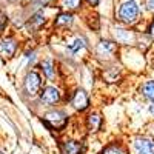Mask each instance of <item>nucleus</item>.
<instances>
[{
    "instance_id": "15",
    "label": "nucleus",
    "mask_w": 154,
    "mask_h": 154,
    "mask_svg": "<svg viewBox=\"0 0 154 154\" xmlns=\"http://www.w3.org/2000/svg\"><path fill=\"white\" fill-rule=\"evenodd\" d=\"M100 154H128V151L122 145H119V143H111V145H108L103 151H102Z\"/></svg>"
},
{
    "instance_id": "6",
    "label": "nucleus",
    "mask_w": 154,
    "mask_h": 154,
    "mask_svg": "<svg viewBox=\"0 0 154 154\" xmlns=\"http://www.w3.org/2000/svg\"><path fill=\"white\" fill-rule=\"evenodd\" d=\"M59 148H60V152H62V154H83V151H85L83 142L72 140V139L62 140L60 145H59Z\"/></svg>"
},
{
    "instance_id": "8",
    "label": "nucleus",
    "mask_w": 154,
    "mask_h": 154,
    "mask_svg": "<svg viewBox=\"0 0 154 154\" xmlns=\"http://www.w3.org/2000/svg\"><path fill=\"white\" fill-rule=\"evenodd\" d=\"M16 49H17V43L14 38H5V40L0 42V57H12L16 54Z\"/></svg>"
},
{
    "instance_id": "25",
    "label": "nucleus",
    "mask_w": 154,
    "mask_h": 154,
    "mask_svg": "<svg viewBox=\"0 0 154 154\" xmlns=\"http://www.w3.org/2000/svg\"><path fill=\"white\" fill-rule=\"evenodd\" d=\"M0 154H3V152H0Z\"/></svg>"
},
{
    "instance_id": "11",
    "label": "nucleus",
    "mask_w": 154,
    "mask_h": 154,
    "mask_svg": "<svg viewBox=\"0 0 154 154\" xmlns=\"http://www.w3.org/2000/svg\"><path fill=\"white\" fill-rule=\"evenodd\" d=\"M72 14L71 12H60V14L56 17V20H54V25L57 28H69L71 25H72Z\"/></svg>"
},
{
    "instance_id": "9",
    "label": "nucleus",
    "mask_w": 154,
    "mask_h": 154,
    "mask_svg": "<svg viewBox=\"0 0 154 154\" xmlns=\"http://www.w3.org/2000/svg\"><path fill=\"white\" fill-rule=\"evenodd\" d=\"M116 51V43L114 42H109V40H102L97 48H96V53L99 57H105V59H109Z\"/></svg>"
},
{
    "instance_id": "13",
    "label": "nucleus",
    "mask_w": 154,
    "mask_h": 154,
    "mask_svg": "<svg viewBox=\"0 0 154 154\" xmlns=\"http://www.w3.org/2000/svg\"><path fill=\"white\" fill-rule=\"evenodd\" d=\"M42 71H43V75L46 79H53L54 77V72H56V68H54V60L53 59H45L42 62Z\"/></svg>"
},
{
    "instance_id": "5",
    "label": "nucleus",
    "mask_w": 154,
    "mask_h": 154,
    "mask_svg": "<svg viewBox=\"0 0 154 154\" xmlns=\"http://www.w3.org/2000/svg\"><path fill=\"white\" fill-rule=\"evenodd\" d=\"M134 154H154V139L137 137L133 142Z\"/></svg>"
},
{
    "instance_id": "22",
    "label": "nucleus",
    "mask_w": 154,
    "mask_h": 154,
    "mask_svg": "<svg viewBox=\"0 0 154 154\" xmlns=\"http://www.w3.org/2000/svg\"><path fill=\"white\" fill-rule=\"evenodd\" d=\"M149 112H151V114H152V116H154V103H152V105H151V106H149Z\"/></svg>"
},
{
    "instance_id": "10",
    "label": "nucleus",
    "mask_w": 154,
    "mask_h": 154,
    "mask_svg": "<svg viewBox=\"0 0 154 154\" xmlns=\"http://www.w3.org/2000/svg\"><path fill=\"white\" fill-rule=\"evenodd\" d=\"M100 126H102V116L100 114L93 112V114H89L88 117H86V128H88L89 133L99 131Z\"/></svg>"
},
{
    "instance_id": "7",
    "label": "nucleus",
    "mask_w": 154,
    "mask_h": 154,
    "mask_svg": "<svg viewBox=\"0 0 154 154\" xmlns=\"http://www.w3.org/2000/svg\"><path fill=\"white\" fill-rule=\"evenodd\" d=\"M71 105L77 111H85L89 108V97L85 89H77L71 97Z\"/></svg>"
},
{
    "instance_id": "17",
    "label": "nucleus",
    "mask_w": 154,
    "mask_h": 154,
    "mask_svg": "<svg viewBox=\"0 0 154 154\" xmlns=\"http://www.w3.org/2000/svg\"><path fill=\"white\" fill-rule=\"evenodd\" d=\"M62 5H63V8H66L68 11H74V9L80 8L82 0H62Z\"/></svg>"
},
{
    "instance_id": "2",
    "label": "nucleus",
    "mask_w": 154,
    "mask_h": 154,
    "mask_svg": "<svg viewBox=\"0 0 154 154\" xmlns=\"http://www.w3.org/2000/svg\"><path fill=\"white\" fill-rule=\"evenodd\" d=\"M140 17V6L136 0H125L119 8V20L126 23V25H133L139 20Z\"/></svg>"
},
{
    "instance_id": "1",
    "label": "nucleus",
    "mask_w": 154,
    "mask_h": 154,
    "mask_svg": "<svg viewBox=\"0 0 154 154\" xmlns=\"http://www.w3.org/2000/svg\"><path fill=\"white\" fill-rule=\"evenodd\" d=\"M68 114L62 109H51L45 112L43 116V123L49 128V130H56V131H63L65 126L68 125Z\"/></svg>"
},
{
    "instance_id": "12",
    "label": "nucleus",
    "mask_w": 154,
    "mask_h": 154,
    "mask_svg": "<svg viewBox=\"0 0 154 154\" xmlns=\"http://www.w3.org/2000/svg\"><path fill=\"white\" fill-rule=\"evenodd\" d=\"M140 93L148 102L154 103V80H146L140 88Z\"/></svg>"
},
{
    "instance_id": "20",
    "label": "nucleus",
    "mask_w": 154,
    "mask_h": 154,
    "mask_svg": "<svg viewBox=\"0 0 154 154\" xmlns=\"http://www.w3.org/2000/svg\"><path fill=\"white\" fill-rule=\"evenodd\" d=\"M146 6L154 11V0H146Z\"/></svg>"
},
{
    "instance_id": "18",
    "label": "nucleus",
    "mask_w": 154,
    "mask_h": 154,
    "mask_svg": "<svg viewBox=\"0 0 154 154\" xmlns=\"http://www.w3.org/2000/svg\"><path fill=\"white\" fill-rule=\"evenodd\" d=\"M6 25H8V16L5 14V12H0V32H3Z\"/></svg>"
},
{
    "instance_id": "3",
    "label": "nucleus",
    "mask_w": 154,
    "mask_h": 154,
    "mask_svg": "<svg viewBox=\"0 0 154 154\" xmlns=\"http://www.w3.org/2000/svg\"><path fill=\"white\" fill-rule=\"evenodd\" d=\"M42 88V77L35 71H28V74L23 79V93L28 97H35L40 93Z\"/></svg>"
},
{
    "instance_id": "19",
    "label": "nucleus",
    "mask_w": 154,
    "mask_h": 154,
    "mask_svg": "<svg viewBox=\"0 0 154 154\" xmlns=\"http://www.w3.org/2000/svg\"><path fill=\"white\" fill-rule=\"evenodd\" d=\"M148 34L151 35V38H154V20L151 22V25H149V28H148Z\"/></svg>"
},
{
    "instance_id": "24",
    "label": "nucleus",
    "mask_w": 154,
    "mask_h": 154,
    "mask_svg": "<svg viewBox=\"0 0 154 154\" xmlns=\"http://www.w3.org/2000/svg\"><path fill=\"white\" fill-rule=\"evenodd\" d=\"M11 2H14V0H11Z\"/></svg>"
},
{
    "instance_id": "21",
    "label": "nucleus",
    "mask_w": 154,
    "mask_h": 154,
    "mask_svg": "<svg viewBox=\"0 0 154 154\" xmlns=\"http://www.w3.org/2000/svg\"><path fill=\"white\" fill-rule=\"evenodd\" d=\"M86 2H88V5L96 6V5H99V2H100V0H86Z\"/></svg>"
},
{
    "instance_id": "16",
    "label": "nucleus",
    "mask_w": 154,
    "mask_h": 154,
    "mask_svg": "<svg viewBox=\"0 0 154 154\" xmlns=\"http://www.w3.org/2000/svg\"><path fill=\"white\" fill-rule=\"evenodd\" d=\"M68 48H69V51H71L72 54H75L77 51H80V49H83V48H85V42H83V38L77 37L72 43H69V45H68Z\"/></svg>"
},
{
    "instance_id": "4",
    "label": "nucleus",
    "mask_w": 154,
    "mask_h": 154,
    "mask_svg": "<svg viewBox=\"0 0 154 154\" xmlns=\"http://www.w3.org/2000/svg\"><path fill=\"white\" fill-rule=\"evenodd\" d=\"M62 99V93L59 91V88L56 86H45L43 89H40V93H38V102L43 105V106H56Z\"/></svg>"
},
{
    "instance_id": "14",
    "label": "nucleus",
    "mask_w": 154,
    "mask_h": 154,
    "mask_svg": "<svg viewBox=\"0 0 154 154\" xmlns=\"http://www.w3.org/2000/svg\"><path fill=\"white\" fill-rule=\"evenodd\" d=\"M43 23H45V14H43V11H37L35 14L31 17V20H29L28 25H29L31 29H38Z\"/></svg>"
},
{
    "instance_id": "23",
    "label": "nucleus",
    "mask_w": 154,
    "mask_h": 154,
    "mask_svg": "<svg viewBox=\"0 0 154 154\" xmlns=\"http://www.w3.org/2000/svg\"><path fill=\"white\" fill-rule=\"evenodd\" d=\"M40 3H46V2H49V0H38Z\"/></svg>"
}]
</instances>
